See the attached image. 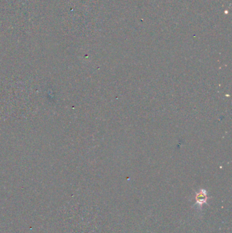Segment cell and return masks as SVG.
<instances>
[{
  "label": "cell",
  "mask_w": 232,
  "mask_h": 233,
  "mask_svg": "<svg viewBox=\"0 0 232 233\" xmlns=\"http://www.w3.org/2000/svg\"><path fill=\"white\" fill-rule=\"evenodd\" d=\"M208 198V197L207 196V192L205 190H200L198 192L196 193V204L199 205H202L203 204H205L206 203V201Z\"/></svg>",
  "instance_id": "obj_1"
}]
</instances>
